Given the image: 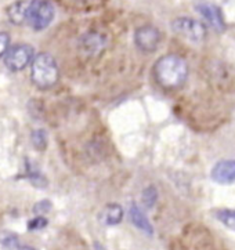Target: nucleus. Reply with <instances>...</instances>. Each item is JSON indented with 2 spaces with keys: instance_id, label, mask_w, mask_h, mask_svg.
Returning a JSON list of instances; mask_svg holds the SVG:
<instances>
[{
  "instance_id": "nucleus-1",
  "label": "nucleus",
  "mask_w": 235,
  "mask_h": 250,
  "mask_svg": "<svg viewBox=\"0 0 235 250\" xmlns=\"http://www.w3.org/2000/svg\"><path fill=\"white\" fill-rule=\"evenodd\" d=\"M155 79L158 84L166 90L178 89L184 84L188 76V65L186 60L176 54L161 57L154 66Z\"/></svg>"
},
{
  "instance_id": "nucleus-2",
  "label": "nucleus",
  "mask_w": 235,
  "mask_h": 250,
  "mask_svg": "<svg viewBox=\"0 0 235 250\" xmlns=\"http://www.w3.org/2000/svg\"><path fill=\"white\" fill-rule=\"evenodd\" d=\"M31 78L35 86L39 89H50L58 82L60 71L54 57L49 53H39L33 57Z\"/></svg>"
},
{
  "instance_id": "nucleus-3",
  "label": "nucleus",
  "mask_w": 235,
  "mask_h": 250,
  "mask_svg": "<svg viewBox=\"0 0 235 250\" xmlns=\"http://www.w3.org/2000/svg\"><path fill=\"white\" fill-rule=\"evenodd\" d=\"M54 14H56V8L51 1L32 0L26 24L31 25V28L35 31H43L51 24V21L54 20Z\"/></svg>"
},
{
  "instance_id": "nucleus-4",
  "label": "nucleus",
  "mask_w": 235,
  "mask_h": 250,
  "mask_svg": "<svg viewBox=\"0 0 235 250\" xmlns=\"http://www.w3.org/2000/svg\"><path fill=\"white\" fill-rule=\"evenodd\" d=\"M171 29L192 43H201L206 38V26L190 17H178L171 22Z\"/></svg>"
},
{
  "instance_id": "nucleus-5",
  "label": "nucleus",
  "mask_w": 235,
  "mask_h": 250,
  "mask_svg": "<svg viewBox=\"0 0 235 250\" xmlns=\"http://www.w3.org/2000/svg\"><path fill=\"white\" fill-rule=\"evenodd\" d=\"M35 57V50L31 44H16L4 54V65L11 72H20L28 66Z\"/></svg>"
},
{
  "instance_id": "nucleus-6",
  "label": "nucleus",
  "mask_w": 235,
  "mask_h": 250,
  "mask_svg": "<svg viewBox=\"0 0 235 250\" xmlns=\"http://www.w3.org/2000/svg\"><path fill=\"white\" fill-rule=\"evenodd\" d=\"M161 32L158 28H155L152 25H146L138 28L134 32V43L138 49L146 51V53H151L158 49L159 43H161Z\"/></svg>"
},
{
  "instance_id": "nucleus-7",
  "label": "nucleus",
  "mask_w": 235,
  "mask_h": 250,
  "mask_svg": "<svg viewBox=\"0 0 235 250\" xmlns=\"http://www.w3.org/2000/svg\"><path fill=\"white\" fill-rule=\"evenodd\" d=\"M195 10L201 14L203 20L212 26L216 32H223L226 29V24L221 16V11L217 6L209 1H198L195 4Z\"/></svg>"
},
{
  "instance_id": "nucleus-8",
  "label": "nucleus",
  "mask_w": 235,
  "mask_h": 250,
  "mask_svg": "<svg viewBox=\"0 0 235 250\" xmlns=\"http://www.w3.org/2000/svg\"><path fill=\"white\" fill-rule=\"evenodd\" d=\"M213 181L219 184H231L235 183V161L228 159V161L217 162L211 173Z\"/></svg>"
},
{
  "instance_id": "nucleus-9",
  "label": "nucleus",
  "mask_w": 235,
  "mask_h": 250,
  "mask_svg": "<svg viewBox=\"0 0 235 250\" xmlns=\"http://www.w3.org/2000/svg\"><path fill=\"white\" fill-rule=\"evenodd\" d=\"M31 4H32V0H18L11 6H8L7 17L10 22L16 25L26 24Z\"/></svg>"
},
{
  "instance_id": "nucleus-10",
  "label": "nucleus",
  "mask_w": 235,
  "mask_h": 250,
  "mask_svg": "<svg viewBox=\"0 0 235 250\" xmlns=\"http://www.w3.org/2000/svg\"><path fill=\"white\" fill-rule=\"evenodd\" d=\"M129 213H130V220H131V223L137 227L138 229L144 231V232L148 235H152V232H154V228H152V226H151V223H150V220L147 218L146 214L143 213V210L140 209L136 203H133V205L130 206Z\"/></svg>"
},
{
  "instance_id": "nucleus-11",
  "label": "nucleus",
  "mask_w": 235,
  "mask_h": 250,
  "mask_svg": "<svg viewBox=\"0 0 235 250\" xmlns=\"http://www.w3.org/2000/svg\"><path fill=\"white\" fill-rule=\"evenodd\" d=\"M123 217V210L119 205H108L103 214H101V220L107 226H116L122 221Z\"/></svg>"
},
{
  "instance_id": "nucleus-12",
  "label": "nucleus",
  "mask_w": 235,
  "mask_h": 250,
  "mask_svg": "<svg viewBox=\"0 0 235 250\" xmlns=\"http://www.w3.org/2000/svg\"><path fill=\"white\" fill-rule=\"evenodd\" d=\"M216 218L221 224L235 231V210L233 209H220L214 213Z\"/></svg>"
},
{
  "instance_id": "nucleus-13",
  "label": "nucleus",
  "mask_w": 235,
  "mask_h": 250,
  "mask_svg": "<svg viewBox=\"0 0 235 250\" xmlns=\"http://www.w3.org/2000/svg\"><path fill=\"white\" fill-rule=\"evenodd\" d=\"M32 144L38 151H43L47 148V133L44 130H35L32 133Z\"/></svg>"
},
{
  "instance_id": "nucleus-14",
  "label": "nucleus",
  "mask_w": 235,
  "mask_h": 250,
  "mask_svg": "<svg viewBox=\"0 0 235 250\" xmlns=\"http://www.w3.org/2000/svg\"><path fill=\"white\" fill-rule=\"evenodd\" d=\"M156 198H158V192H156L154 187H148L144 191V194H143V201L147 205V208H152L154 203L156 202Z\"/></svg>"
},
{
  "instance_id": "nucleus-15",
  "label": "nucleus",
  "mask_w": 235,
  "mask_h": 250,
  "mask_svg": "<svg viewBox=\"0 0 235 250\" xmlns=\"http://www.w3.org/2000/svg\"><path fill=\"white\" fill-rule=\"evenodd\" d=\"M10 49V35L7 32H0V57H4Z\"/></svg>"
},
{
  "instance_id": "nucleus-16",
  "label": "nucleus",
  "mask_w": 235,
  "mask_h": 250,
  "mask_svg": "<svg viewBox=\"0 0 235 250\" xmlns=\"http://www.w3.org/2000/svg\"><path fill=\"white\" fill-rule=\"evenodd\" d=\"M47 226V220L43 217H38L32 220V221H29V229H41L43 227Z\"/></svg>"
},
{
  "instance_id": "nucleus-17",
  "label": "nucleus",
  "mask_w": 235,
  "mask_h": 250,
  "mask_svg": "<svg viewBox=\"0 0 235 250\" xmlns=\"http://www.w3.org/2000/svg\"><path fill=\"white\" fill-rule=\"evenodd\" d=\"M49 209H51V203H50L49 201H42V202H39L38 205H35L33 211H36L38 214H42V213L47 211Z\"/></svg>"
},
{
  "instance_id": "nucleus-18",
  "label": "nucleus",
  "mask_w": 235,
  "mask_h": 250,
  "mask_svg": "<svg viewBox=\"0 0 235 250\" xmlns=\"http://www.w3.org/2000/svg\"><path fill=\"white\" fill-rule=\"evenodd\" d=\"M79 1H87V0H79Z\"/></svg>"
}]
</instances>
